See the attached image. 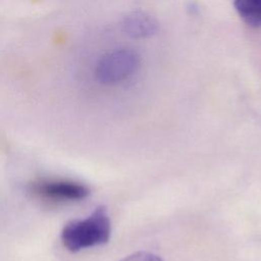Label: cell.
<instances>
[{
    "mask_svg": "<svg viewBox=\"0 0 261 261\" xmlns=\"http://www.w3.org/2000/svg\"><path fill=\"white\" fill-rule=\"evenodd\" d=\"M140 66L139 55L129 49H119L104 55L96 67L98 81L105 85L118 84L132 76Z\"/></svg>",
    "mask_w": 261,
    "mask_h": 261,
    "instance_id": "3957f363",
    "label": "cell"
},
{
    "mask_svg": "<svg viewBox=\"0 0 261 261\" xmlns=\"http://www.w3.org/2000/svg\"><path fill=\"white\" fill-rule=\"evenodd\" d=\"M111 236V222L105 206H98L85 219L67 222L60 234L63 246L75 253L84 249L108 243Z\"/></svg>",
    "mask_w": 261,
    "mask_h": 261,
    "instance_id": "6da1fadb",
    "label": "cell"
},
{
    "mask_svg": "<svg viewBox=\"0 0 261 261\" xmlns=\"http://www.w3.org/2000/svg\"><path fill=\"white\" fill-rule=\"evenodd\" d=\"M27 191L33 198L53 204L80 201L90 194L89 188L81 182L48 177L32 180L28 184Z\"/></svg>",
    "mask_w": 261,
    "mask_h": 261,
    "instance_id": "7a4b0ae2",
    "label": "cell"
},
{
    "mask_svg": "<svg viewBox=\"0 0 261 261\" xmlns=\"http://www.w3.org/2000/svg\"><path fill=\"white\" fill-rule=\"evenodd\" d=\"M121 261H163L159 256L149 252H137L123 258Z\"/></svg>",
    "mask_w": 261,
    "mask_h": 261,
    "instance_id": "8992f818",
    "label": "cell"
},
{
    "mask_svg": "<svg viewBox=\"0 0 261 261\" xmlns=\"http://www.w3.org/2000/svg\"><path fill=\"white\" fill-rule=\"evenodd\" d=\"M157 21L149 14L134 11L127 14L122 21V31L133 39H145L156 34Z\"/></svg>",
    "mask_w": 261,
    "mask_h": 261,
    "instance_id": "277c9868",
    "label": "cell"
},
{
    "mask_svg": "<svg viewBox=\"0 0 261 261\" xmlns=\"http://www.w3.org/2000/svg\"><path fill=\"white\" fill-rule=\"evenodd\" d=\"M234 7L247 24L261 27V0H234Z\"/></svg>",
    "mask_w": 261,
    "mask_h": 261,
    "instance_id": "5b68a950",
    "label": "cell"
}]
</instances>
